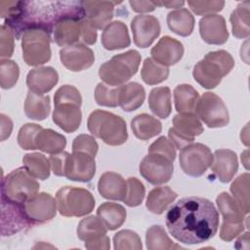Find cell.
Here are the masks:
<instances>
[{
    "instance_id": "53",
    "label": "cell",
    "mask_w": 250,
    "mask_h": 250,
    "mask_svg": "<svg viewBox=\"0 0 250 250\" xmlns=\"http://www.w3.org/2000/svg\"><path fill=\"white\" fill-rule=\"evenodd\" d=\"M68 152L62 151L57 154H51L49 160L51 164V169L56 176H64L65 161Z\"/></svg>"
},
{
    "instance_id": "25",
    "label": "cell",
    "mask_w": 250,
    "mask_h": 250,
    "mask_svg": "<svg viewBox=\"0 0 250 250\" xmlns=\"http://www.w3.org/2000/svg\"><path fill=\"white\" fill-rule=\"evenodd\" d=\"M101 41L104 48L109 51L126 48L131 43L128 28L120 21L110 22L104 29Z\"/></svg>"
},
{
    "instance_id": "20",
    "label": "cell",
    "mask_w": 250,
    "mask_h": 250,
    "mask_svg": "<svg viewBox=\"0 0 250 250\" xmlns=\"http://www.w3.org/2000/svg\"><path fill=\"white\" fill-rule=\"evenodd\" d=\"M150 55L152 57L151 59L156 62L168 67L180 62L184 55V46L175 38L163 36L156 45L152 47Z\"/></svg>"
},
{
    "instance_id": "6",
    "label": "cell",
    "mask_w": 250,
    "mask_h": 250,
    "mask_svg": "<svg viewBox=\"0 0 250 250\" xmlns=\"http://www.w3.org/2000/svg\"><path fill=\"white\" fill-rule=\"evenodd\" d=\"M140 63V53L136 50H129L104 62L99 68V76L106 85L121 86L137 73Z\"/></svg>"
},
{
    "instance_id": "39",
    "label": "cell",
    "mask_w": 250,
    "mask_h": 250,
    "mask_svg": "<svg viewBox=\"0 0 250 250\" xmlns=\"http://www.w3.org/2000/svg\"><path fill=\"white\" fill-rule=\"evenodd\" d=\"M22 163L28 173L34 178L39 180L49 178L51 164L44 154L39 152L26 153L22 158Z\"/></svg>"
},
{
    "instance_id": "30",
    "label": "cell",
    "mask_w": 250,
    "mask_h": 250,
    "mask_svg": "<svg viewBox=\"0 0 250 250\" xmlns=\"http://www.w3.org/2000/svg\"><path fill=\"white\" fill-rule=\"evenodd\" d=\"M97 216L109 230H114L120 228L126 220L125 208L113 202H104L99 206Z\"/></svg>"
},
{
    "instance_id": "36",
    "label": "cell",
    "mask_w": 250,
    "mask_h": 250,
    "mask_svg": "<svg viewBox=\"0 0 250 250\" xmlns=\"http://www.w3.org/2000/svg\"><path fill=\"white\" fill-rule=\"evenodd\" d=\"M216 203L220 213L225 222H244L245 213L235 199L228 192H221L217 198Z\"/></svg>"
},
{
    "instance_id": "33",
    "label": "cell",
    "mask_w": 250,
    "mask_h": 250,
    "mask_svg": "<svg viewBox=\"0 0 250 250\" xmlns=\"http://www.w3.org/2000/svg\"><path fill=\"white\" fill-rule=\"evenodd\" d=\"M148 106L153 114L165 119L172 111L171 91L168 87L153 88L148 96Z\"/></svg>"
},
{
    "instance_id": "43",
    "label": "cell",
    "mask_w": 250,
    "mask_h": 250,
    "mask_svg": "<svg viewBox=\"0 0 250 250\" xmlns=\"http://www.w3.org/2000/svg\"><path fill=\"white\" fill-rule=\"evenodd\" d=\"M113 247L116 250H141L143 244L141 237L137 232L131 229H122L113 236Z\"/></svg>"
},
{
    "instance_id": "14",
    "label": "cell",
    "mask_w": 250,
    "mask_h": 250,
    "mask_svg": "<svg viewBox=\"0 0 250 250\" xmlns=\"http://www.w3.org/2000/svg\"><path fill=\"white\" fill-rule=\"evenodd\" d=\"M32 225L23 204L1 197V234L3 236L13 235Z\"/></svg>"
},
{
    "instance_id": "17",
    "label": "cell",
    "mask_w": 250,
    "mask_h": 250,
    "mask_svg": "<svg viewBox=\"0 0 250 250\" xmlns=\"http://www.w3.org/2000/svg\"><path fill=\"white\" fill-rule=\"evenodd\" d=\"M134 43L140 48H146L160 34L159 21L150 15L136 16L131 21Z\"/></svg>"
},
{
    "instance_id": "22",
    "label": "cell",
    "mask_w": 250,
    "mask_h": 250,
    "mask_svg": "<svg viewBox=\"0 0 250 250\" xmlns=\"http://www.w3.org/2000/svg\"><path fill=\"white\" fill-rule=\"evenodd\" d=\"M210 167L220 182H230L238 170L236 153L230 149H217L213 154Z\"/></svg>"
},
{
    "instance_id": "55",
    "label": "cell",
    "mask_w": 250,
    "mask_h": 250,
    "mask_svg": "<svg viewBox=\"0 0 250 250\" xmlns=\"http://www.w3.org/2000/svg\"><path fill=\"white\" fill-rule=\"evenodd\" d=\"M129 4L134 12L137 13H148L154 11L156 5L152 1H129Z\"/></svg>"
},
{
    "instance_id": "10",
    "label": "cell",
    "mask_w": 250,
    "mask_h": 250,
    "mask_svg": "<svg viewBox=\"0 0 250 250\" xmlns=\"http://www.w3.org/2000/svg\"><path fill=\"white\" fill-rule=\"evenodd\" d=\"M194 113L210 128L225 127L229 122L227 105L218 95L212 92H205L198 99Z\"/></svg>"
},
{
    "instance_id": "31",
    "label": "cell",
    "mask_w": 250,
    "mask_h": 250,
    "mask_svg": "<svg viewBox=\"0 0 250 250\" xmlns=\"http://www.w3.org/2000/svg\"><path fill=\"white\" fill-rule=\"evenodd\" d=\"M66 146V139L52 129H42L36 136L35 147L50 154L62 152Z\"/></svg>"
},
{
    "instance_id": "13",
    "label": "cell",
    "mask_w": 250,
    "mask_h": 250,
    "mask_svg": "<svg viewBox=\"0 0 250 250\" xmlns=\"http://www.w3.org/2000/svg\"><path fill=\"white\" fill-rule=\"evenodd\" d=\"M139 170L142 177L151 185H161L171 179L174 165L168 157L151 152L143 158Z\"/></svg>"
},
{
    "instance_id": "32",
    "label": "cell",
    "mask_w": 250,
    "mask_h": 250,
    "mask_svg": "<svg viewBox=\"0 0 250 250\" xmlns=\"http://www.w3.org/2000/svg\"><path fill=\"white\" fill-rule=\"evenodd\" d=\"M167 24L171 31L186 37L193 31L194 18L188 9L181 8L167 15Z\"/></svg>"
},
{
    "instance_id": "11",
    "label": "cell",
    "mask_w": 250,
    "mask_h": 250,
    "mask_svg": "<svg viewBox=\"0 0 250 250\" xmlns=\"http://www.w3.org/2000/svg\"><path fill=\"white\" fill-rule=\"evenodd\" d=\"M213 154L210 148L200 143L184 146L179 155L182 170L190 177H200L211 166Z\"/></svg>"
},
{
    "instance_id": "58",
    "label": "cell",
    "mask_w": 250,
    "mask_h": 250,
    "mask_svg": "<svg viewBox=\"0 0 250 250\" xmlns=\"http://www.w3.org/2000/svg\"><path fill=\"white\" fill-rule=\"evenodd\" d=\"M235 248L237 249H249L250 244H249V232L246 231L242 235L238 237V239L235 242Z\"/></svg>"
},
{
    "instance_id": "57",
    "label": "cell",
    "mask_w": 250,
    "mask_h": 250,
    "mask_svg": "<svg viewBox=\"0 0 250 250\" xmlns=\"http://www.w3.org/2000/svg\"><path fill=\"white\" fill-rule=\"evenodd\" d=\"M1 141H5L7 138L10 137L12 129H13V122L9 116L5 114H1Z\"/></svg>"
},
{
    "instance_id": "37",
    "label": "cell",
    "mask_w": 250,
    "mask_h": 250,
    "mask_svg": "<svg viewBox=\"0 0 250 250\" xmlns=\"http://www.w3.org/2000/svg\"><path fill=\"white\" fill-rule=\"evenodd\" d=\"M107 229L97 216H89L81 220L77 227V236L80 240L90 242L106 234Z\"/></svg>"
},
{
    "instance_id": "3",
    "label": "cell",
    "mask_w": 250,
    "mask_h": 250,
    "mask_svg": "<svg viewBox=\"0 0 250 250\" xmlns=\"http://www.w3.org/2000/svg\"><path fill=\"white\" fill-rule=\"evenodd\" d=\"M80 92L71 85H62L54 96V123L66 133L76 131L82 120Z\"/></svg>"
},
{
    "instance_id": "7",
    "label": "cell",
    "mask_w": 250,
    "mask_h": 250,
    "mask_svg": "<svg viewBox=\"0 0 250 250\" xmlns=\"http://www.w3.org/2000/svg\"><path fill=\"white\" fill-rule=\"evenodd\" d=\"M39 183L25 167L13 170L2 180L1 197L23 204L39 190Z\"/></svg>"
},
{
    "instance_id": "48",
    "label": "cell",
    "mask_w": 250,
    "mask_h": 250,
    "mask_svg": "<svg viewBox=\"0 0 250 250\" xmlns=\"http://www.w3.org/2000/svg\"><path fill=\"white\" fill-rule=\"evenodd\" d=\"M188 4L191 11L199 16L213 15L222 11L225 6L224 1H188Z\"/></svg>"
},
{
    "instance_id": "47",
    "label": "cell",
    "mask_w": 250,
    "mask_h": 250,
    "mask_svg": "<svg viewBox=\"0 0 250 250\" xmlns=\"http://www.w3.org/2000/svg\"><path fill=\"white\" fill-rule=\"evenodd\" d=\"M43 128L34 123H26L24 124L19 131L18 134V144L19 146L26 150L36 149L35 147V139L37 134Z\"/></svg>"
},
{
    "instance_id": "35",
    "label": "cell",
    "mask_w": 250,
    "mask_h": 250,
    "mask_svg": "<svg viewBox=\"0 0 250 250\" xmlns=\"http://www.w3.org/2000/svg\"><path fill=\"white\" fill-rule=\"evenodd\" d=\"M198 92L188 84H180L174 89V102L179 113H194Z\"/></svg>"
},
{
    "instance_id": "38",
    "label": "cell",
    "mask_w": 250,
    "mask_h": 250,
    "mask_svg": "<svg viewBox=\"0 0 250 250\" xmlns=\"http://www.w3.org/2000/svg\"><path fill=\"white\" fill-rule=\"evenodd\" d=\"M249 8L250 2L244 1L239 3L230 15L232 34L236 38H247L250 34L249 27Z\"/></svg>"
},
{
    "instance_id": "60",
    "label": "cell",
    "mask_w": 250,
    "mask_h": 250,
    "mask_svg": "<svg viewBox=\"0 0 250 250\" xmlns=\"http://www.w3.org/2000/svg\"><path fill=\"white\" fill-rule=\"evenodd\" d=\"M241 161L243 162V164H244V166L246 167V168H248V151L246 150L245 152H243V153H241Z\"/></svg>"
},
{
    "instance_id": "1",
    "label": "cell",
    "mask_w": 250,
    "mask_h": 250,
    "mask_svg": "<svg viewBox=\"0 0 250 250\" xmlns=\"http://www.w3.org/2000/svg\"><path fill=\"white\" fill-rule=\"evenodd\" d=\"M1 17L17 39L29 29H42L49 34L58 22L66 19L82 20V1H0Z\"/></svg>"
},
{
    "instance_id": "29",
    "label": "cell",
    "mask_w": 250,
    "mask_h": 250,
    "mask_svg": "<svg viewBox=\"0 0 250 250\" xmlns=\"http://www.w3.org/2000/svg\"><path fill=\"white\" fill-rule=\"evenodd\" d=\"M131 129L138 139L146 141L160 134L162 124L155 117L142 113L133 118L131 121Z\"/></svg>"
},
{
    "instance_id": "49",
    "label": "cell",
    "mask_w": 250,
    "mask_h": 250,
    "mask_svg": "<svg viewBox=\"0 0 250 250\" xmlns=\"http://www.w3.org/2000/svg\"><path fill=\"white\" fill-rule=\"evenodd\" d=\"M99 146L94 137L86 134L77 136L72 142V151L86 152L92 156H96Z\"/></svg>"
},
{
    "instance_id": "59",
    "label": "cell",
    "mask_w": 250,
    "mask_h": 250,
    "mask_svg": "<svg viewBox=\"0 0 250 250\" xmlns=\"http://www.w3.org/2000/svg\"><path fill=\"white\" fill-rule=\"evenodd\" d=\"M156 6H165L167 8H180L185 5L184 1H164V2H154Z\"/></svg>"
},
{
    "instance_id": "46",
    "label": "cell",
    "mask_w": 250,
    "mask_h": 250,
    "mask_svg": "<svg viewBox=\"0 0 250 250\" xmlns=\"http://www.w3.org/2000/svg\"><path fill=\"white\" fill-rule=\"evenodd\" d=\"M145 194L146 188L143 183L135 177H130L127 180V192L123 202L130 207L139 206L143 202Z\"/></svg>"
},
{
    "instance_id": "52",
    "label": "cell",
    "mask_w": 250,
    "mask_h": 250,
    "mask_svg": "<svg viewBox=\"0 0 250 250\" xmlns=\"http://www.w3.org/2000/svg\"><path fill=\"white\" fill-rule=\"evenodd\" d=\"M244 223L243 222H225L220 229V237L224 241H231L234 237L238 236L244 230Z\"/></svg>"
},
{
    "instance_id": "26",
    "label": "cell",
    "mask_w": 250,
    "mask_h": 250,
    "mask_svg": "<svg viewBox=\"0 0 250 250\" xmlns=\"http://www.w3.org/2000/svg\"><path fill=\"white\" fill-rule=\"evenodd\" d=\"M53 33L55 42L61 47L76 44L81 37V20H63L57 23Z\"/></svg>"
},
{
    "instance_id": "2",
    "label": "cell",
    "mask_w": 250,
    "mask_h": 250,
    "mask_svg": "<svg viewBox=\"0 0 250 250\" xmlns=\"http://www.w3.org/2000/svg\"><path fill=\"white\" fill-rule=\"evenodd\" d=\"M166 227L178 241L188 245L199 244L216 234L219 228V212L206 198L184 197L169 208Z\"/></svg>"
},
{
    "instance_id": "40",
    "label": "cell",
    "mask_w": 250,
    "mask_h": 250,
    "mask_svg": "<svg viewBox=\"0 0 250 250\" xmlns=\"http://www.w3.org/2000/svg\"><path fill=\"white\" fill-rule=\"evenodd\" d=\"M169 68L158 62L151 58H146L144 61L141 70V76L145 83L148 85H156L168 78Z\"/></svg>"
},
{
    "instance_id": "12",
    "label": "cell",
    "mask_w": 250,
    "mask_h": 250,
    "mask_svg": "<svg viewBox=\"0 0 250 250\" xmlns=\"http://www.w3.org/2000/svg\"><path fill=\"white\" fill-rule=\"evenodd\" d=\"M203 131V126L195 113H178L173 118V127L169 129L168 136L174 146L182 149Z\"/></svg>"
},
{
    "instance_id": "15",
    "label": "cell",
    "mask_w": 250,
    "mask_h": 250,
    "mask_svg": "<svg viewBox=\"0 0 250 250\" xmlns=\"http://www.w3.org/2000/svg\"><path fill=\"white\" fill-rule=\"evenodd\" d=\"M96 172L95 157L82 151L68 153L65 161L64 177L74 182H89Z\"/></svg>"
},
{
    "instance_id": "56",
    "label": "cell",
    "mask_w": 250,
    "mask_h": 250,
    "mask_svg": "<svg viewBox=\"0 0 250 250\" xmlns=\"http://www.w3.org/2000/svg\"><path fill=\"white\" fill-rule=\"evenodd\" d=\"M109 237L104 235L101 238H98L96 240L90 241V242H85V247L87 249H109L110 244H109Z\"/></svg>"
},
{
    "instance_id": "34",
    "label": "cell",
    "mask_w": 250,
    "mask_h": 250,
    "mask_svg": "<svg viewBox=\"0 0 250 250\" xmlns=\"http://www.w3.org/2000/svg\"><path fill=\"white\" fill-rule=\"evenodd\" d=\"M177 193L169 187H157L148 192L146 206L151 213L162 214L174 202Z\"/></svg>"
},
{
    "instance_id": "8",
    "label": "cell",
    "mask_w": 250,
    "mask_h": 250,
    "mask_svg": "<svg viewBox=\"0 0 250 250\" xmlns=\"http://www.w3.org/2000/svg\"><path fill=\"white\" fill-rule=\"evenodd\" d=\"M56 200L60 214L64 217H83L95 207L93 194L82 188L62 187L57 191Z\"/></svg>"
},
{
    "instance_id": "44",
    "label": "cell",
    "mask_w": 250,
    "mask_h": 250,
    "mask_svg": "<svg viewBox=\"0 0 250 250\" xmlns=\"http://www.w3.org/2000/svg\"><path fill=\"white\" fill-rule=\"evenodd\" d=\"M119 86L113 87L105 83H99L95 90V100L98 104L108 107L118 105Z\"/></svg>"
},
{
    "instance_id": "23",
    "label": "cell",
    "mask_w": 250,
    "mask_h": 250,
    "mask_svg": "<svg viewBox=\"0 0 250 250\" xmlns=\"http://www.w3.org/2000/svg\"><path fill=\"white\" fill-rule=\"evenodd\" d=\"M59 81V74L52 66H41L31 69L26 76L29 91L45 94L51 91Z\"/></svg>"
},
{
    "instance_id": "50",
    "label": "cell",
    "mask_w": 250,
    "mask_h": 250,
    "mask_svg": "<svg viewBox=\"0 0 250 250\" xmlns=\"http://www.w3.org/2000/svg\"><path fill=\"white\" fill-rule=\"evenodd\" d=\"M151 152L162 154V155L168 157L173 162L176 158V147L171 143V141L168 140L164 136L159 137L156 141H154L149 146L148 153H151Z\"/></svg>"
},
{
    "instance_id": "19",
    "label": "cell",
    "mask_w": 250,
    "mask_h": 250,
    "mask_svg": "<svg viewBox=\"0 0 250 250\" xmlns=\"http://www.w3.org/2000/svg\"><path fill=\"white\" fill-rule=\"evenodd\" d=\"M199 33L208 44L222 45L229 39V31L223 16L213 14L204 16L199 21Z\"/></svg>"
},
{
    "instance_id": "16",
    "label": "cell",
    "mask_w": 250,
    "mask_h": 250,
    "mask_svg": "<svg viewBox=\"0 0 250 250\" xmlns=\"http://www.w3.org/2000/svg\"><path fill=\"white\" fill-rule=\"evenodd\" d=\"M25 213L32 224H43L57 214V200L49 193L40 192L23 203Z\"/></svg>"
},
{
    "instance_id": "27",
    "label": "cell",
    "mask_w": 250,
    "mask_h": 250,
    "mask_svg": "<svg viewBox=\"0 0 250 250\" xmlns=\"http://www.w3.org/2000/svg\"><path fill=\"white\" fill-rule=\"evenodd\" d=\"M146 91L144 87L137 82H130L119 86L118 105L125 111H134L144 103Z\"/></svg>"
},
{
    "instance_id": "51",
    "label": "cell",
    "mask_w": 250,
    "mask_h": 250,
    "mask_svg": "<svg viewBox=\"0 0 250 250\" xmlns=\"http://www.w3.org/2000/svg\"><path fill=\"white\" fill-rule=\"evenodd\" d=\"M14 31L6 24L1 26V35H0V57L2 59H9L14 52Z\"/></svg>"
},
{
    "instance_id": "18",
    "label": "cell",
    "mask_w": 250,
    "mask_h": 250,
    "mask_svg": "<svg viewBox=\"0 0 250 250\" xmlns=\"http://www.w3.org/2000/svg\"><path fill=\"white\" fill-rule=\"evenodd\" d=\"M62 63L71 71H81L89 68L95 61L93 51L82 43L63 47L60 51Z\"/></svg>"
},
{
    "instance_id": "21",
    "label": "cell",
    "mask_w": 250,
    "mask_h": 250,
    "mask_svg": "<svg viewBox=\"0 0 250 250\" xmlns=\"http://www.w3.org/2000/svg\"><path fill=\"white\" fill-rule=\"evenodd\" d=\"M119 3L112 1H82L85 19L96 29H104L113 18L114 5Z\"/></svg>"
},
{
    "instance_id": "45",
    "label": "cell",
    "mask_w": 250,
    "mask_h": 250,
    "mask_svg": "<svg viewBox=\"0 0 250 250\" xmlns=\"http://www.w3.org/2000/svg\"><path fill=\"white\" fill-rule=\"evenodd\" d=\"M20 76L19 65L11 60L0 62V85L2 89H10L16 85Z\"/></svg>"
},
{
    "instance_id": "5",
    "label": "cell",
    "mask_w": 250,
    "mask_h": 250,
    "mask_svg": "<svg viewBox=\"0 0 250 250\" xmlns=\"http://www.w3.org/2000/svg\"><path fill=\"white\" fill-rule=\"evenodd\" d=\"M87 127L96 138L108 146L123 145L128 139L126 122L112 112L96 109L88 117Z\"/></svg>"
},
{
    "instance_id": "4",
    "label": "cell",
    "mask_w": 250,
    "mask_h": 250,
    "mask_svg": "<svg viewBox=\"0 0 250 250\" xmlns=\"http://www.w3.org/2000/svg\"><path fill=\"white\" fill-rule=\"evenodd\" d=\"M234 66L231 55L225 51H213L205 55L193 67L192 75L195 81L205 89L218 86L222 78L230 72Z\"/></svg>"
},
{
    "instance_id": "42",
    "label": "cell",
    "mask_w": 250,
    "mask_h": 250,
    "mask_svg": "<svg viewBox=\"0 0 250 250\" xmlns=\"http://www.w3.org/2000/svg\"><path fill=\"white\" fill-rule=\"evenodd\" d=\"M146 243L148 250H167L173 248V241L161 226H151L147 229Z\"/></svg>"
},
{
    "instance_id": "54",
    "label": "cell",
    "mask_w": 250,
    "mask_h": 250,
    "mask_svg": "<svg viewBox=\"0 0 250 250\" xmlns=\"http://www.w3.org/2000/svg\"><path fill=\"white\" fill-rule=\"evenodd\" d=\"M97 29L84 18L81 20V37L88 44L93 45L97 41Z\"/></svg>"
},
{
    "instance_id": "28",
    "label": "cell",
    "mask_w": 250,
    "mask_h": 250,
    "mask_svg": "<svg viewBox=\"0 0 250 250\" xmlns=\"http://www.w3.org/2000/svg\"><path fill=\"white\" fill-rule=\"evenodd\" d=\"M51 110L50 97L28 91L24 102V113L29 119L41 121L48 117Z\"/></svg>"
},
{
    "instance_id": "41",
    "label": "cell",
    "mask_w": 250,
    "mask_h": 250,
    "mask_svg": "<svg viewBox=\"0 0 250 250\" xmlns=\"http://www.w3.org/2000/svg\"><path fill=\"white\" fill-rule=\"evenodd\" d=\"M249 179L250 176L248 173L241 174L231 183L229 188L233 198L240 205L245 214H248L250 211Z\"/></svg>"
},
{
    "instance_id": "24",
    "label": "cell",
    "mask_w": 250,
    "mask_h": 250,
    "mask_svg": "<svg viewBox=\"0 0 250 250\" xmlns=\"http://www.w3.org/2000/svg\"><path fill=\"white\" fill-rule=\"evenodd\" d=\"M98 190L104 198L123 201L127 192V182L117 173L105 172L99 180Z\"/></svg>"
},
{
    "instance_id": "9",
    "label": "cell",
    "mask_w": 250,
    "mask_h": 250,
    "mask_svg": "<svg viewBox=\"0 0 250 250\" xmlns=\"http://www.w3.org/2000/svg\"><path fill=\"white\" fill-rule=\"evenodd\" d=\"M51 37L42 29L26 30L21 37L22 58L27 65L39 66L51 59Z\"/></svg>"
}]
</instances>
